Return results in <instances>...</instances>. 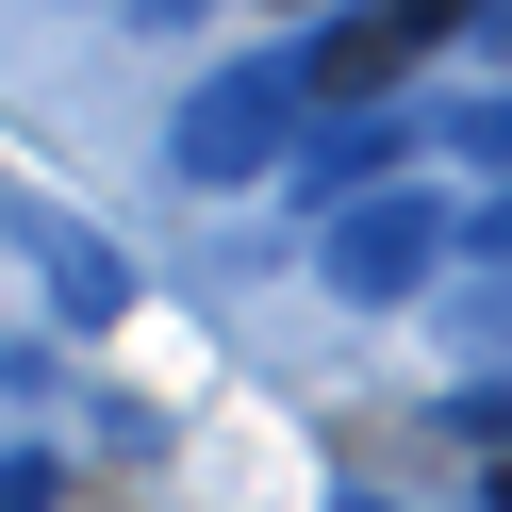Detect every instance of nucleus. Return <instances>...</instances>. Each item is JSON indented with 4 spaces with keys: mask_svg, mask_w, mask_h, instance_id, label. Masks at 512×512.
I'll use <instances>...</instances> for the list:
<instances>
[{
    "mask_svg": "<svg viewBox=\"0 0 512 512\" xmlns=\"http://www.w3.org/2000/svg\"><path fill=\"white\" fill-rule=\"evenodd\" d=\"M446 17H463V0H397V17H347V34H331V67H314V83H331V100H364V83H397L413 50L446 34Z\"/></svg>",
    "mask_w": 512,
    "mask_h": 512,
    "instance_id": "nucleus-1",
    "label": "nucleus"
}]
</instances>
